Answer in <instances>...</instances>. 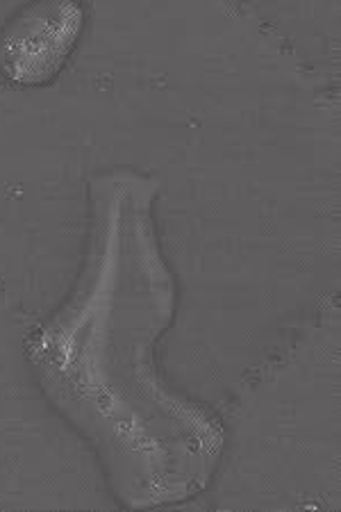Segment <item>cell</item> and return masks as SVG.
Returning a JSON list of instances; mask_svg holds the SVG:
<instances>
[{
  "instance_id": "cell-1",
  "label": "cell",
  "mask_w": 341,
  "mask_h": 512,
  "mask_svg": "<svg viewBox=\"0 0 341 512\" xmlns=\"http://www.w3.org/2000/svg\"><path fill=\"white\" fill-rule=\"evenodd\" d=\"M82 30L78 3H32L7 23L0 37V69L23 85L51 80Z\"/></svg>"
}]
</instances>
